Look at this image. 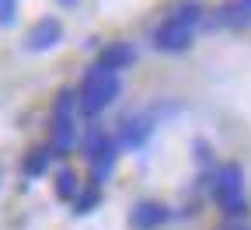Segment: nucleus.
<instances>
[{"instance_id": "20e7f679", "label": "nucleus", "mask_w": 251, "mask_h": 230, "mask_svg": "<svg viewBox=\"0 0 251 230\" xmlns=\"http://www.w3.org/2000/svg\"><path fill=\"white\" fill-rule=\"evenodd\" d=\"M80 105H77V91H59L52 102V115H49V147L52 153L67 157L77 150L80 143Z\"/></svg>"}, {"instance_id": "f03ea898", "label": "nucleus", "mask_w": 251, "mask_h": 230, "mask_svg": "<svg viewBox=\"0 0 251 230\" xmlns=\"http://www.w3.org/2000/svg\"><path fill=\"white\" fill-rule=\"evenodd\" d=\"M122 94V80L119 74L98 67V63H91L87 74L80 77V87H77V105H80V115L84 119H98L105 108H112Z\"/></svg>"}, {"instance_id": "dca6fc26", "label": "nucleus", "mask_w": 251, "mask_h": 230, "mask_svg": "<svg viewBox=\"0 0 251 230\" xmlns=\"http://www.w3.org/2000/svg\"><path fill=\"white\" fill-rule=\"evenodd\" d=\"M196 164H202L206 171L216 168V164H213V153H209V143H202V140H196Z\"/></svg>"}, {"instance_id": "1a4fd4ad", "label": "nucleus", "mask_w": 251, "mask_h": 230, "mask_svg": "<svg viewBox=\"0 0 251 230\" xmlns=\"http://www.w3.org/2000/svg\"><path fill=\"white\" fill-rule=\"evenodd\" d=\"M136 46L133 42H108L101 52H98V67H105V70H112V74H122V70H129L133 63H136Z\"/></svg>"}, {"instance_id": "f8f14e48", "label": "nucleus", "mask_w": 251, "mask_h": 230, "mask_svg": "<svg viewBox=\"0 0 251 230\" xmlns=\"http://www.w3.org/2000/svg\"><path fill=\"white\" fill-rule=\"evenodd\" d=\"M80 188H84V185H80L77 171H70V168H59V171H56V178H52V192H56V199L74 203Z\"/></svg>"}, {"instance_id": "f3484780", "label": "nucleus", "mask_w": 251, "mask_h": 230, "mask_svg": "<svg viewBox=\"0 0 251 230\" xmlns=\"http://www.w3.org/2000/svg\"><path fill=\"white\" fill-rule=\"evenodd\" d=\"M56 4H59V7H74V4H77V0H56Z\"/></svg>"}, {"instance_id": "6ab92c4d", "label": "nucleus", "mask_w": 251, "mask_h": 230, "mask_svg": "<svg viewBox=\"0 0 251 230\" xmlns=\"http://www.w3.org/2000/svg\"><path fill=\"white\" fill-rule=\"evenodd\" d=\"M237 4H241L244 11H251V0H237Z\"/></svg>"}, {"instance_id": "9d476101", "label": "nucleus", "mask_w": 251, "mask_h": 230, "mask_svg": "<svg viewBox=\"0 0 251 230\" xmlns=\"http://www.w3.org/2000/svg\"><path fill=\"white\" fill-rule=\"evenodd\" d=\"M52 147L46 143V147H35V150H28L25 153V160H21V175L28 178V181H35V178H42V175H49V164H52Z\"/></svg>"}, {"instance_id": "0eeeda50", "label": "nucleus", "mask_w": 251, "mask_h": 230, "mask_svg": "<svg viewBox=\"0 0 251 230\" xmlns=\"http://www.w3.org/2000/svg\"><path fill=\"white\" fill-rule=\"evenodd\" d=\"M59 42H63V21L52 18V14L39 18L35 25L28 28V35H25V49H28V52H49V49H56Z\"/></svg>"}, {"instance_id": "423d86ee", "label": "nucleus", "mask_w": 251, "mask_h": 230, "mask_svg": "<svg viewBox=\"0 0 251 230\" xmlns=\"http://www.w3.org/2000/svg\"><path fill=\"white\" fill-rule=\"evenodd\" d=\"M196 42V28H188V25H178L171 18H164L161 25L153 28V35H150V46L157 52H168V56H178V52H188Z\"/></svg>"}, {"instance_id": "ddd939ff", "label": "nucleus", "mask_w": 251, "mask_h": 230, "mask_svg": "<svg viewBox=\"0 0 251 230\" xmlns=\"http://www.w3.org/2000/svg\"><path fill=\"white\" fill-rule=\"evenodd\" d=\"M216 25H224V28H248V25H251V11H244L237 0L220 4V7H216Z\"/></svg>"}, {"instance_id": "2eb2a0df", "label": "nucleus", "mask_w": 251, "mask_h": 230, "mask_svg": "<svg viewBox=\"0 0 251 230\" xmlns=\"http://www.w3.org/2000/svg\"><path fill=\"white\" fill-rule=\"evenodd\" d=\"M18 21V0H0V28H11Z\"/></svg>"}, {"instance_id": "6e6552de", "label": "nucleus", "mask_w": 251, "mask_h": 230, "mask_svg": "<svg viewBox=\"0 0 251 230\" xmlns=\"http://www.w3.org/2000/svg\"><path fill=\"white\" fill-rule=\"evenodd\" d=\"M175 220V209L164 206V203H157V199H143L129 209V227L133 230H161Z\"/></svg>"}, {"instance_id": "39448f33", "label": "nucleus", "mask_w": 251, "mask_h": 230, "mask_svg": "<svg viewBox=\"0 0 251 230\" xmlns=\"http://www.w3.org/2000/svg\"><path fill=\"white\" fill-rule=\"evenodd\" d=\"M153 129H157V119H153L150 112H136V115H126L112 136H115L119 150H133V153H140V150L150 143Z\"/></svg>"}, {"instance_id": "7ed1b4c3", "label": "nucleus", "mask_w": 251, "mask_h": 230, "mask_svg": "<svg viewBox=\"0 0 251 230\" xmlns=\"http://www.w3.org/2000/svg\"><path fill=\"white\" fill-rule=\"evenodd\" d=\"M80 153L87 160V171H91V185H105L115 175V164H119V143L108 129H101L94 119H87V133L80 136Z\"/></svg>"}, {"instance_id": "4468645a", "label": "nucleus", "mask_w": 251, "mask_h": 230, "mask_svg": "<svg viewBox=\"0 0 251 230\" xmlns=\"http://www.w3.org/2000/svg\"><path fill=\"white\" fill-rule=\"evenodd\" d=\"M98 206H101V188L98 185H87V188L77 192V199H74V216H87Z\"/></svg>"}, {"instance_id": "9b49d317", "label": "nucleus", "mask_w": 251, "mask_h": 230, "mask_svg": "<svg viewBox=\"0 0 251 230\" xmlns=\"http://www.w3.org/2000/svg\"><path fill=\"white\" fill-rule=\"evenodd\" d=\"M168 18L178 21V25H188V28H199L202 18H206V7L199 4V0H181V4H175L168 11Z\"/></svg>"}, {"instance_id": "a211bd4d", "label": "nucleus", "mask_w": 251, "mask_h": 230, "mask_svg": "<svg viewBox=\"0 0 251 230\" xmlns=\"http://www.w3.org/2000/svg\"><path fill=\"white\" fill-rule=\"evenodd\" d=\"M224 230H248V227H241V223H230V227H224Z\"/></svg>"}, {"instance_id": "f257e3e1", "label": "nucleus", "mask_w": 251, "mask_h": 230, "mask_svg": "<svg viewBox=\"0 0 251 230\" xmlns=\"http://www.w3.org/2000/svg\"><path fill=\"white\" fill-rule=\"evenodd\" d=\"M209 195L216 209L224 213L230 223H241L251 213V199H248V175L244 164L237 160H224L209 171Z\"/></svg>"}]
</instances>
